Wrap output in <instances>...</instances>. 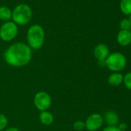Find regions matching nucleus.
I'll return each mask as SVG.
<instances>
[{"label": "nucleus", "mask_w": 131, "mask_h": 131, "mask_svg": "<svg viewBox=\"0 0 131 131\" xmlns=\"http://www.w3.org/2000/svg\"><path fill=\"white\" fill-rule=\"evenodd\" d=\"M4 59L11 67H25L32 59V49L23 42H16L6 50Z\"/></svg>", "instance_id": "nucleus-1"}, {"label": "nucleus", "mask_w": 131, "mask_h": 131, "mask_svg": "<svg viewBox=\"0 0 131 131\" xmlns=\"http://www.w3.org/2000/svg\"><path fill=\"white\" fill-rule=\"evenodd\" d=\"M27 41L31 49L36 50L41 49L45 41V32L42 27L39 25L32 26L27 32Z\"/></svg>", "instance_id": "nucleus-2"}, {"label": "nucleus", "mask_w": 131, "mask_h": 131, "mask_svg": "<svg viewBox=\"0 0 131 131\" xmlns=\"http://www.w3.org/2000/svg\"><path fill=\"white\" fill-rule=\"evenodd\" d=\"M127 63L126 56L121 52H113L106 59V67L113 73H119L125 69Z\"/></svg>", "instance_id": "nucleus-3"}, {"label": "nucleus", "mask_w": 131, "mask_h": 131, "mask_svg": "<svg viewBox=\"0 0 131 131\" xmlns=\"http://www.w3.org/2000/svg\"><path fill=\"white\" fill-rule=\"evenodd\" d=\"M32 16V9L26 4H20L17 6L12 13V18L14 23L20 26H23L29 23Z\"/></svg>", "instance_id": "nucleus-4"}, {"label": "nucleus", "mask_w": 131, "mask_h": 131, "mask_svg": "<svg viewBox=\"0 0 131 131\" xmlns=\"http://www.w3.org/2000/svg\"><path fill=\"white\" fill-rule=\"evenodd\" d=\"M18 34V27L13 22H7L0 28V38L5 42L13 40Z\"/></svg>", "instance_id": "nucleus-5"}, {"label": "nucleus", "mask_w": 131, "mask_h": 131, "mask_svg": "<svg viewBox=\"0 0 131 131\" xmlns=\"http://www.w3.org/2000/svg\"><path fill=\"white\" fill-rule=\"evenodd\" d=\"M51 104L52 98L48 93L45 91H40L35 95L34 105L41 112L46 111L51 106Z\"/></svg>", "instance_id": "nucleus-6"}, {"label": "nucleus", "mask_w": 131, "mask_h": 131, "mask_svg": "<svg viewBox=\"0 0 131 131\" xmlns=\"http://www.w3.org/2000/svg\"><path fill=\"white\" fill-rule=\"evenodd\" d=\"M103 117L100 113H93L89 116L85 122V128L89 131H96L103 124Z\"/></svg>", "instance_id": "nucleus-7"}, {"label": "nucleus", "mask_w": 131, "mask_h": 131, "mask_svg": "<svg viewBox=\"0 0 131 131\" xmlns=\"http://www.w3.org/2000/svg\"><path fill=\"white\" fill-rule=\"evenodd\" d=\"M93 55L98 61H105L110 55V49L106 44H98L94 50Z\"/></svg>", "instance_id": "nucleus-8"}, {"label": "nucleus", "mask_w": 131, "mask_h": 131, "mask_svg": "<svg viewBox=\"0 0 131 131\" xmlns=\"http://www.w3.org/2000/svg\"><path fill=\"white\" fill-rule=\"evenodd\" d=\"M117 42L122 46H127L131 43V32L129 30H121L117 35Z\"/></svg>", "instance_id": "nucleus-9"}, {"label": "nucleus", "mask_w": 131, "mask_h": 131, "mask_svg": "<svg viewBox=\"0 0 131 131\" xmlns=\"http://www.w3.org/2000/svg\"><path fill=\"white\" fill-rule=\"evenodd\" d=\"M103 119H105L106 123L109 126H116L119 124V116L115 111H108L106 113Z\"/></svg>", "instance_id": "nucleus-10"}, {"label": "nucleus", "mask_w": 131, "mask_h": 131, "mask_svg": "<svg viewBox=\"0 0 131 131\" xmlns=\"http://www.w3.org/2000/svg\"><path fill=\"white\" fill-rule=\"evenodd\" d=\"M123 82V76L119 73H113L108 78V83L112 86H118Z\"/></svg>", "instance_id": "nucleus-11"}, {"label": "nucleus", "mask_w": 131, "mask_h": 131, "mask_svg": "<svg viewBox=\"0 0 131 131\" xmlns=\"http://www.w3.org/2000/svg\"><path fill=\"white\" fill-rule=\"evenodd\" d=\"M39 119L42 124H44L46 126H49L53 123L54 117H53V115L50 112L46 110V111H42L40 113Z\"/></svg>", "instance_id": "nucleus-12"}, {"label": "nucleus", "mask_w": 131, "mask_h": 131, "mask_svg": "<svg viewBox=\"0 0 131 131\" xmlns=\"http://www.w3.org/2000/svg\"><path fill=\"white\" fill-rule=\"evenodd\" d=\"M119 7L123 14L131 15V0H122Z\"/></svg>", "instance_id": "nucleus-13"}, {"label": "nucleus", "mask_w": 131, "mask_h": 131, "mask_svg": "<svg viewBox=\"0 0 131 131\" xmlns=\"http://www.w3.org/2000/svg\"><path fill=\"white\" fill-rule=\"evenodd\" d=\"M12 18V12L6 6L0 7V19L3 21H7Z\"/></svg>", "instance_id": "nucleus-14"}, {"label": "nucleus", "mask_w": 131, "mask_h": 131, "mask_svg": "<svg viewBox=\"0 0 131 131\" xmlns=\"http://www.w3.org/2000/svg\"><path fill=\"white\" fill-rule=\"evenodd\" d=\"M125 86L131 90V72L127 73L125 76H123V82Z\"/></svg>", "instance_id": "nucleus-15"}, {"label": "nucleus", "mask_w": 131, "mask_h": 131, "mask_svg": "<svg viewBox=\"0 0 131 131\" xmlns=\"http://www.w3.org/2000/svg\"><path fill=\"white\" fill-rule=\"evenodd\" d=\"M8 124V119L7 117L4 115L0 113V131L3 130Z\"/></svg>", "instance_id": "nucleus-16"}, {"label": "nucleus", "mask_w": 131, "mask_h": 131, "mask_svg": "<svg viewBox=\"0 0 131 131\" xmlns=\"http://www.w3.org/2000/svg\"><path fill=\"white\" fill-rule=\"evenodd\" d=\"M120 28L122 29V30H129L131 28V23L129 21V19H123L120 22Z\"/></svg>", "instance_id": "nucleus-17"}, {"label": "nucleus", "mask_w": 131, "mask_h": 131, "mask_svg": "<svg viewBox=\"0 0 131 131\" xmlns=\"http://www.w3.org/2000/svg\"><path fill=\"white\" fill-rule=\"evenodd\" d=\"M73 128L76 130L80 131L85 129V122L81 121V120H77L73 123Z\"/></svg>", "instance_id": "nucleus-18"}, {"label": "nucleus", "mask_w": 131, "mask_h": 131, "mask_svg": "<svg viewBox=\"0 0 131 131\" xmlns=\"http://www.w3.org/2000/svg\"><path fill=\"white\" fill-rule=\"evenodd\" d=\"M103 131H121L118 129L117 126H108L107 127H106Z\"/></svg>", "instance_id": "nucleus-19"}, {"label": "nucleus", "mask_w": 131, "mask_h": 131, "mask_svg": "<svg viewBox=\"0 0 131 131\" xmlns=\"http://www.w3.org/2000/svg\"><path fill=\"white\" fill-rule=\"evenodd\" d=\"M118 129L121 131H125L127 129V125L125 123H121L118 125Z\"/></svg>", "instance_id": "nucleus-20"}, {"label": "nucleus", "mask_w": 131, "mask_h": 131, "mask_svg": "<svg viewBox=\"0 0 131 131\" xmlns=\"http://www.w3.org/2000/svg\"><path fill=\"white\" fill-rule=\"evenodd\" d=\"M6 131H19L16 127H10V128H8Z\"/></svg>", "instance_id": "nucleus-21"}, {"label": "nucleus", "mask_w": 131, "mask_h": 131, "mask_svg": "<svg viewBox=\"0 0 131 131\" xmlns=\"http://www.w3.org/2000/svg\"><path fill=\"white\" fill-rule=\"evenodd\" d=\"M129 21H130V23H131V15H130V17H129Z\"/></svg>", "instance_id": "nucleus-22"}]
</instances>
